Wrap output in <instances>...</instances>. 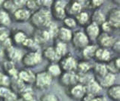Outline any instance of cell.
<instances>
[{"mask_svg":"<svg viewBox=\"0 0 120 101\" xmlns=\"http://www.w3.org/2000/svg\"><path fill=\"white\" fill-rule=\"evenodd\" d=\"M40 101H61L59 97L53 93H45L40 97Z\"/></svg>","mask_w":120,"mask_h":101,"instance_id":"obj_40","label":"cell"},{"mask_svg":"<svg viewBox=\"0 0 120 101\" xmlns=\"http://www.w3.org/2000/svg\"><path fill=\"white\" fill-rule=\"evenodd\" d=\"M53 46L54 48V50H55L57 55L60 59L68 54L67 43H63V42L58 41Z\"/></svg>","mask_w":120,"mask_h":101,"instance_id":"obj_33","label":"cell"},{"mask_svg":"<svg viewBox=\"0 0 120 101\" xmlns=\"http://www.w3.org/2000/svg\"><path fill=\"white\" fill-rule=\"evenodd\" d=\"M78 75H79V83L84 85L85 87L87 86L91 81L95 79L93 73H91V72L85 73V74Z\"/></svg>","mask_w":120,"mask_h":101,"instance_id":"obj_36","label":"cell"},{"mask_svg":"<svg viewBox=\"0 0 120 101\" xmlns=\"http://www.w3.org/2000/svg\"><path fill=\"white\" fill-rule=\"evenodd\" d=\"M24 7L27 10H29L31 13L36 12L40 8L38 0H29V1H26Z\"/></svg>","mask_w":120,"mask_h":101,"instance_id":"obj_37","label":"cell"},{"mask_svg":"<svg viewBox=\"0 0 120 101\" xmlns=\"http://www.w3.org/2000/svg\"><path fill=\"white\" fill-rule=\"evenodd\" d=\"M111 50L114 52V53L119 54L120 52V41L119 39H116V41L114 42V43L112 44V46L111 47Z\"/></svg>","mask_w":120,"mask_h":101,"instance_id":"obj_46","label":"cell"},{"mask_svg":"<svg viewBox=\"0 0 120 101\" xmlns=\"http://www.w3.org/2000/svg\"><path fill=\"white\" fill-rule=\"evenodd\" d=\"M31 14L32 13L29 10H27L25 7H23V8H20L18 9H17L16 11L14 12L12 15H13V18L15 21L19 23H23L30 20Z\"/></svg>","mask_w":120,"mask_h":101,"instance_id":"obj_16","label":"cell"},{"mask_svg":"<svg viewBox=\"0 0 120 101\" xmlns=\"http://www.w3.org/2000/svg\"><path fill=\"white\" fill-rule=\"evenodd\" d=\"M5 52H6V55L8 58V61H11L14 62V63L16 62H18L19 60H21V59L23 57L21 51L18 48L14 47L13 46L6 49Z\"/></svg>","mask_w":120,"mask_h":101,"instance_id":"obj_20","label":"cell"},{"mask_svg":"<svg viewBox=\"0 0 120 101\" xmlns=\"http://www.w3.org/2000/svg\"><path fill=\"white\" fill-rule=\"evenodd\" d=\"M104 1H100V0H91V1H88L85 2L87 7L89 9H92V10H97L99 9V8L104 4Z\"/></svg>","mask_w":120,"mask_h":101,"instance_id":"obj_41","label":"cell"},{"mask_svg":"<svg viewBox=\"0 0 120 101\" xmlns=\"http://www.w3.org/2000/svg\"><path fill=\"white\" fill-rule=\"evenodd\" d=\"M0 97L4 101H18V100L16 93L6 87H0Z\"/></svg>","mask_w":120,"mask_h":101,"instance_id":"obj_21","label":"cell"},{"mask_svg":"<svg viewBox=\"0 0 120 101\" xmlns=\"http://www.w3.org/2000/svg\"><path fill=\"white\" fill-rule=\"evenodd\" d=\"M67 90L68 96L74 100H82L86 95V88L79 83L67 88Z\"/></svg>","mask_w":120,"mask_h":101,"instance_id":"obj_9","label":"cell"},{"mask_svg":"<svg viewBox=\"0 0 120 101\" xmlns=\"http://www.w3.org/2000/svg\"><path fill=\"white\" fill-rule=\"evenodd\" d=\"M101 31L102 30V33H107V34H110L112 30H113V29L112 28V27L109 25V23L105 21L104 23H103L100 26Z\"/></svg>","mask_w":120,"mask_h":101,"instance_id":"obj_45","label":"cell"},{"mask_svg":"<svg viewBox=\"0 0 120 101\" xmlns=\"http://www.w3.org/2000/svg\"><path fill=\"white\" fill-rule=\"evenodd\" d=\"M85 88H86L87 94H89L92 97L98 96V93L101 92V90L102 89L100 84H99L95 79L91 81L87 86H85Z\"/></svg>","mask_w":120,"mask_h":101,"instance_id":"obj_25","label":"cell"},{"mask_svg":"<svg viewBox=\"0 0 120 101\" xmlns=\"http://www.w3.org/2000/svg\"><path fill=\"white\" fill-rule=\"evenodd\" d=\"M92 68L93 67H92V65H91L90 62L82 59V60L77 62L76 72L78 75L85 74V73L91 72L92 70Z\"/></svg>","mask_w":120,"mask_h":101,"instance_id":"obj_26","label":"cell"},{"mask_svg":"<svg viewBox=\"0 0 120 101\" xmlns=\"http://www.w3.org/2000/svg\"><path fill=\"white\" fill-rule=\"evenodd\" d=\"M106 21V15L100 9L94 10L91 15V22H93L98 26H101Z\"/></svg>","mask_w":120,"mask_h":101,"instance_id":"obj_29","label":"cell"},{"mask_svg":"<svg viewBox=\"0 0 120 101\" xmlns=\"http://www.w3.org/2000/svg\"><path fill=\"white\" fill-rule=\"evenodd\" d=\"M22 46L26 48V50H29L30 51H37V45L35 41L33 40L32 37H27L26 40L23 42Z\"/></svg>","mask_w":120,"mask_h":101,"instance_id":"obj_39","label":"cell"},{"mask_svg":"<svg viewBox=\"0 0 120 101\" xmlns=\"http://www.w3.org/2000/svg\"><path fill=\"white\" fill-rule=\"evenodd\" d=\"M20 101H35V96L32 89L29 86H26L21 92L20 93Z\"/></svg>","mask_w":120,"mask_h":101,"instance_id":"obj_34","label":"cell"},{"mask_svg":"<svg viewBox=\"0 0 120 101\" xmlns=\"http://www.w3.org/2000/svg\"><path fill=\"white\" fill-rule=\"evenodd\" d=\"M3 67H4V70L8 77L10 76V77H12L13 78L18 77V72L17 71L14 62L11 61H6L3 64Z\"/></svg>","mask_w":120,"mask_h":101,"instance_id":"obj_31","label":"cell"},{"mask_svg":"<svg viewBox=\"0 0 120 101\" xmlns=\"http://www.w3.org/2000/svg\"><path fill=\"white\" fill-rule=\"evenodd\" d=\"M45 71L49 73L52 78H59L63 72L58 63H50L47 66Z\"/></svg>","mask_w":120,"mask_h":101,"instance_id":"obj_32","label":"cell"},{"mask_svg":"<svg viewBox=\"0 0 120 101\" xmlns=\"http://www.w3.org/2000/svg\"><path fill=\"white\" fill-rule=\"evenodd\" d=\"M32 38L38 46H42L49 41L51 37L47 29H36Z\"/></svg>","mask_w":120,"mask_h":101,"instance_id":"obj_10","label":"cell"},{"mask_svg":"<svg viewBox=\"0 0 120 101\" xmlns=\"http://www.w3.org/2000/svg\"><path fill=\"white\" fill-rule=\"evenodd\" d=\"M2 48L1 46H0V58L2 57Z\"/></svg>","mask_w":120,"mask_h":101,"instance_id":"obj_48","label":"cell"},{"mask_svg":"<svg viewBox=\"0 0 120 101\" xmlns=\"http://www.w3.org/2000/svg\"><path fill=\"white\" fill-rule=\"evenodd\" d=\"M116 38L111 35L110 34L107 33H102L101 32L100 35L98 36L97 39V44L99 46V47L104 48V49H109L111 48L112 44L116 41Z\"/></svg>","mask_w":120,"mask_h":101,"instance_id":"obj_12","label":"cell"},{"mask_svg":"<svg viewBox=\"0 0 120 101\" xmlns=\"http://www.w3.org/2000/svg\"><path fill=\"white\" fill-rule=\"evenodd\" d=\"M18 78L20 81L26 85H31L33 84L34 80H35V74L28 68L22 69L18 72Z\"/></svg>","mask_w":120,"mask_h":101,"instance_id":"obj_14","label":"cell"},{"mask_svg":"<svg viewBox=\"0 0 120 101\" xmlns=\"http://www.w3.org/2000/svg\"><path fill=\"white\" fill-rule=\"evenodd\" d=\"M98 46L94 44H88L87 46H85L82 51V59L84 60L90 61L92 59H94L95 51L97 50Z\"/></svg>","mask_w":120,"mask_h":101,"instance_id":"obj_23","label":"cell"},{"mask_svg":"<svg viewBox=\"0 0 120 101\" xmlns=\"http://www.w3.org/2000/svg\"><path fill=\"white\" fill-rule=\"evenodd\" d=\"M18 101H20V100H19V99H18Z\"/></svg>","mask_w":120,"mask_h":101,"instance_id":"obj_49","label":"cell"},{"mask_svg":"<svg viewBox=\"0 0 120 101\" xmlns=\"http://www.w3.org/2000/svg\"><path fill=\"white\" fill-rule=\"evenodd\" d=\"M11 83V80H10L9 77L5 73L0 72V87H8L10 85Z\"/></svg>","mask_w":120,"mask_h":101,"instance_id":"obj_42","label":"cell"},{"mask_svg":"<svg viewBox=\"0 0 120 101\" xmlns=\"http://www.w3.org/2000/svg\"><path fill=\"white\" fill-rule=\"evenodd\" d=\"M66 15L67 16L75 17L82 11V4L79 1H70L67 2L66 5Z\"/></svg>","mask_w":120,"mask_h":101,"instance_id":"obj_15","label":"cell"},{"mask_svg":"<svg viewBox=\"0 0 120 101\" xmlns=\"http://www.w3.org/2000/svg\"><path fill=\"white\" fill-rule=\"evenodd\" d=\"M116 75L112 74V73L107 72L103 77L96 79V81L100 84L101 88H109V87L113 85L116 81Z\"/></svg>","mask_w":120,"mask_h":101,"instance_id":"obj_18","label":"cell"},{"mask_svg":"<svg viewBox=\"0 0 120 101\" xmlns=\"http://www.w3.org/2000/svg\"><path fill=\"white\" fill-rule=\"evenodd\" d=\"M72 36H73L72 30L67 28V27L63 26V27H58L57 28L56 38L58 40V41L67 43L68 42L71 41Z\"/></svg>","mask_w":120,"mask_h":101,"instance_id":"obj_17","label":"cell"},{"mask_svg":"<svg viewBox=\"0 0 120 101\" xmlns=\"http://www.w3.org/2000/svg\"><path fill=\"white\" fill-rule=\"evenodd\" d=\"M91 101H107V100L106 99V97L104 96H95L93 98L91 99Z\"/></svg>","mask_w":120,"mask_h":101,"instance_id":"obj_47","label":"cell"},{"mask_svg":"<svg viewBox=\"0 0 120 101\" xmlns=\"http://www.w3.org/2000/svg\"><path fill=\"white\" fill-rule=\"evenodd\" d=\"M39 7L42 8H45L50 10L51 5L53 4V1L51 0H43V1H39Z\"/></svg>","mask_w":120,"mask_h":101,"instance_id":"obj_44","label":"cell"},{"mask_svg":"<svg viewBox=\"0 0 120 101\" xmlns=\"http://www.w3.org/2000/svg\"><path fill=\"white\" fill-rule=\"evenodd\" d=\"M11 23V19L8 14L5 10L2 8H0V27H8Z\"/></svg>","mask_w":120,"mask_h":101,"instance_id":"obj_35","label":"cell"},{"mask_svg":"<svg viewBox=\"0 0 120 101\" xmlns=\"http://www.w3.org/2000/svg\"><path fill=\"white\" fill-rule=\"evenodd\" d=\"M94 59L99 63L107 64L111 60V53L108 49L98 47L95 51Z\"/></svg>","mask_w":120,"mask_h":101,"instance_id":"obj_13","label":"cell"},{"mask_svg":"<svg viewBox=\"0 0 120 101\" xmlns=\"http://www.w3.org/2000/svg\"><path fill=\"white\" fill-rule=\"evenodd\" d=\"M67 4V1L59 0V1H53V4L50 9L51 17L57 21H62L66 18V5Z\"/></svg>","mask_w":120,"mask_h":101,"instance_id":"obj_4","label":"cell"},{"mask_svg":"<svg viewBox=\"0 0 120 101\" xmlns=\"http://www.w3.org/2000/svg\"><path fill=\"white\" fill-rule=\"evenodd\" d=\"M74 18L76 19L77 25H79L81 27H85L91 22V15H89L88 12L85 11H82Z\"/></svg>","mask_w":120,"mask_h":101,"instance_id":"obj_22","label":"cell"},{"mask_svg":"<svg viewBox=\"0 0 120 101\" xmlns=\"http://www.w3.org/2000/svg\"><path fill=\"white\" fill-rule=\"evenodd\" d=\"M58 78L60 84L67 89L79 83V75L76 72H63Z\"/></svg>","mask_w":120,"mask_h":101,"instance_id":"obj_6","label":"cell"},{"mask_svg":"<svg viewBox=\"0 0 120 101\" xmlns=\"http://www.w3.org/2000/svg\"><path fill=\"white\" fill-rule=\"evenodd\" d=\"M106 21L113 30H119L120 27V10L119 7H114L109 9L106 15Z\"/></svg>","mask_w":120,"mask_h":101,"instance_id":"obj_8","label":"cell"},{"mask_svg":"<svg viewBox=\"0 0 120 101\" xmlns=\"http://www.w3.org/2000/svg\"><path fill=\"white\" fill-rule=\"evenodd\" d=\"M10 37L9 31L5 27H0V43H2Z\"/></svg>","mask_w":120,"mask_h":101,"instance_id":"obj_43","label":"cell"},{"mask_svg":"<svg viewBox=\"0 0 120 101\" xmlns=\"http://www.w3.org/2000/svg\"><path fill=\"white\" fill-rule=\"evenodd\" d=\"M78 61L73 55L68 53L57 62L62 72H76Z\"/></svg>","mask_w":120,"mask_h":101,"instance_id":"obj_7","label":"cell"},{"mask_svg":"<svg viewBox=\"0 0 120 101\" xmlns=\"http://www.w3.org/2000/svg\"><path fill=\"white\" fill-rule=\"evenodd\" d=\"M53 78L45 70L41 71L35 74V80L33 84L35 88L40 90H46L51 85Z\"/></svg>","mask_w":120,"mask_h":101,"instance_id":"obj_2","label":"cell"},{"mask_svg":"<svg viewBox=\"0 0 120 101\" xmlns=\"http://www.w3.org/2000/svg\"><path fill=\"white\" fill-rule=\"evenodd\" d=\"M107 96L112 101H119L120 100V86L119 84H116L109 87L107 88Z\"/></svg>","mask_w":120,"mask_h":101,"instance_id":"obj_27","label":"cell"},{"mask_svg":"<svg viewBox=\"0 0 120 101\" xmlns=\"http://www.w3.org/2000/svg\"><path fill=\"white\" fill-rule=\"evenodd\" d=\"M64 23V27H67V28L70 29L72 30V29H74L75 27L77 26V23L74 17H70V16H67L63 20Z\"/></svg>","mask_w":120,"mask_h":101,"instance_id":"obj_38","label":"cell"},{"mask_svg":"<svg viewBox=\"0 0 120 101\" xmlns=\"http://www.w3.org/2000/svg\"><path fill=\"white\" fill-rule=\"evenodd\" d=\"M28 36L26 34L21 30H17L13 34V35L11 38L12 43H15L17 45H21L23 43V42L26 40Z\"/></svg>","mask_w":120,"mask_h":101,"instance_id":"obj_30","label":"cell"},{"mask_svg":"<svg viewBox=\"0 0 120 101\" xmlns=\"http://www.w3.org/2000/svg\"><path fill=\"white\" fill-rule=\"evenodd\" d=\"M70 42L73 44L74 48L79 50H82L85 46L90 44V41L88 39L87 36L85 35L84 31L81 30H76L73 33V36H72Z\"/></svg>","mask_w":120,"mask_h":101,"instance_id":"obj_5","label":"cell"},{"mask_svg":"<svg viewBox=\"0 0 120 101\" xmlns=\"http://www.w3.org/2000/svg\"><path fill=\"white\" fill-rule=\"evenodd\" d=\"M51 20L50 10L40 8L31 14L29 21L35 29H47L52 24Z\"/></svg>","mask_w":120,"mask_h":101,"instance_id":"obj_1","label":"cell"},{"mask_svg":"<svg viewBox=\"0 0 120 101\" xmlns=\"http://www.w3.org/2000/svg\"><path fill=\"white\" fill-rule=\"evenodd\" d=\"M42 59V55L39 52L37 51H29L28 53L23 55L21 62L26 68H34L38 65Z\"/></svg>","mask_w":120,"mask_h":101,"instance_id":"obj_3","label":"cell"},{"mask_svg":"<svg viewBox=\"0 0 120 101\" xmlns=\"http://www.w3.org/2000/svg\"><path fill=\"white\" fill-rule=\"evenodd\" d=\"M100 26L96 24L93 22H90L88 25L85 27L84 33L87 36L88 39L90 42H94L97 40L98 36L101 34Z\"/></svg>","mask_w":120,"mask_h":101,"instance_id":"obj_11","label":"cell"},{"mask_svg":"<svg viewBox=\"0 0 120 101\" xmlns=\"http://www.w3.org/2000/svg\"><path fill=\"white\" fill-rule=\"evenodd\" d=\"M106 66H107V71L109 73H112V74H117V73H119V70H120V59L119 56L114 58L113 59H111L109 62H108L107 64H106Z\"/></svg>","mask_w":120,"mask_h":101,"instance_id":"obj_28","label":"cell"},{"mask_svg":"<svg viewBox=\"0 0 120 101\" xmlns=\"http://www.w3.org/2000/svg\"><path fill=\"white\" fill-rule=\"evenodd\" d=\"M42 57H44L45 59H47L50 63H57L60 58L58 56L53 46H49L46 49H45L42 52Z\"/></svg>","mask_w":120,"mask_h":101,"instance_id":"obj_19","label":"cell"},{"mask_svg":"<svg viewBox=\"0 0 120 101\" xmlns=\"http://www.w3.org/2000/svg\"><path fill=\"white\" fill-rule=\"evenodd\" d=\"M92 71H93V75L94 76V78L98 79L104 75H105L108 72L107 66L104 63H99L97 62L92 68Z\"/></svg>","mask_w":120,"mask_h":101,"instance_id":"obj_24","label":"cell"}]
</instances>
